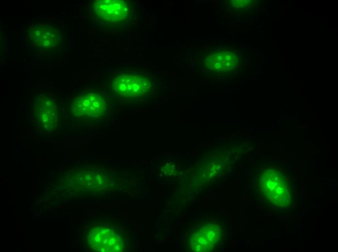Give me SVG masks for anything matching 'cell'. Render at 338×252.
<instances>
[{"label": "cell", "mask_w": 338, "mask_h": 252, "mask_svg": "<svg viewBox=\"0 0 338 252\" xmlns=\"http://www.w3.org/2000/svg\"><path fill=\"white\" fill-rule=\"evenodd\" d=\"M114 88L119 95L135 97L149 92L151 83L146 77L126 74L118 77L113 83Z\"/></svg>", "instance_id": "1"}, {"label": "cell", "mask_w": 338, "mask_h": 252, "mask_svg": "<svg viewBox=\"0 0 338 252\" xmlns=\"http://www.w3.org/2000/svg\"><path fill=\"white\" fill-rule=\"evenodd\" d=\"M28 36L35 47L46 51L56 48L61 41L59 31L48 25H36L30 27Z\"/></svg>", "instance_id": "2"}, {"label": "cell", "mask_w": 338, "mask_h": 252, "mask_svg": "<svg viewBox=\"0 0 338 252\" xmlns=\"http://www.w3.org/2000/svg\"><path fill=\"white\" fill-rule=\"evenodd\" d=\"M106 109L104 99L99 94L89 93L77 97L72 103L71 111L77 115H100Z\"/></svg>", "instance_id": "3"}, {"label": "cell", "mask_w": 338, "mask_h": 252, "mask_svg": "<svg viewBox=\"0 0 338 252\" xmlns=\"http://www.w3.org/2000/svg\"><path fill=\"white\" fill-rule=\"evenodd\" d=\"M94 10L101 19L109 22H118L129 13L127 5L118 0H97L94 2Z\"/></svg>", "instance_id": "4"}, {"label": "cell", "mask_w": 338, "mask_h": 252, "mask_svg": "<svg viewBox=\"0 0 338 252\" xmlns=\"http://www.w3.org/2000/svg\"><path fill=\"white\" fill-rule=\"evenodd\" d=\"M263 188L266 189V192H270L268 195L271 196L270 199L276 201L284 200L286 197L287 179L282 173L275 171L265 172L262 176Z\"/></svg>", "instance_id": "5"}, {"label": "cell", "mask_w": 338, "mask_h": 252, "mask_svg": "<svg viewBox=\"0 0 338 252\" xmlns=\"http://www.w3.org/2000/svg\"><path fill=\"white\" fill-rule=\"evenodd\" d=\"M35 104L40 122L46 127L52 126L49 119L53 123L56 118V108L53 101L48 97H42L37 99Z\"/></svg>", "instance_id": "6"}, {"label": "cell", "mask_w": 338, "mask_h": 252, "mask_svg": "<svg viewBox=\"0 0 338 252\" xmlns=\"http://www.w3.org/2000/svg\"><path fill=\"white\" fill-rule=\"evenodd\" d=\"M99 231V233H97L96 236L93 239H95V242L99 243V246L101 248L104 247L103 251L120 250V247H122V242L119 237L114 232L110 230Z\"/></svg>", "instance_id": "7"}, {"label": "cell", "mask_w": 338, "mask_h": 252, "mask_svg": "<svg viewBox=\"0 0 338 252\" xmlns=\"http://www.w3.org/2000/svg\"><path fill=\"white\" fill-rule=\"evenodd\" d=\"M210 67L218 71H225L234 68L236 60L234 54L222 51L210 56Z\"/></svg>", "instance_id": "8"}]
</instances>
